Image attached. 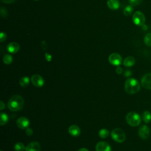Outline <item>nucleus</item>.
<instances>
[{
  "mask_svg": "<svg viewBox=\"0 0 151 151\" xmlns=\"http://www.w3.org/2000/svg\"><path fill=\"white\" fill-rule=\"evenodd\" d=\"M6 38V35L5 32H1V34H0V41L2 42L3 41H4Z\"/></svg>",
  "mask_w": 151,
  "mask_h": 151,
  "instance_id": "a878e982",
  "label": "nucleus"
},
{
  "mask_svg": "<svg viewBox=\"0 0 151 151\" xmlns=\"http://www.w3.org/2000/svg\"><path fill=\"white\" fill-rule=\"evenodd\" d=\"M1 105H0V109L1 110H2L4 108H5V104L4 103V102L2 101H1V104H0Z\"/></svg>",
  "mask_w": 151,
  "mask_h": 151,
  "instance_id": "473e14b6",
  "label": "nucleus"
},
{
  "mask_svg": "<svg viewBox=\"0 0 151 151\" xmlns=\"http://www.w3.org/2000/svg\"><path fill=\"white\" fill-rule=\"evenodd\" d=\"M142 2V0H129V3L132 6H137Z\"/></svg>",
  "mask_w": 151,
  "mask_h": 151,
  "instance_id": "393cba45",
  "label": "nucleus"
},
{
  "mask_svg": "<svg viewBox=\"0 0 151 151\" xmlns=\"http://www.w3.org/2000/svg\"><path fill=\"white\" fill-rule=\"evenodd\" d=\"M15 1L16 0H1L2 2H3L4 3H5V4H11V3L15 2Z\"/></svg>",
  "mask_w": 151,
  "mask_h": 151,
  "instance_id": "7c9ffc66",
  "label": "nucleus"
},
{
  "mask_svg": "<svg viewBox=\"0 0 151 151\" xmlns=\"http://www.w3.org/2000/svg\"><path fill=\"white\" fill-rule=\"evenodd\" d=\"M78 151H88V149H87L84 148V147H83V148L80 149Z\"/></svg>",
  "mask_w": 151,
  "mask_h": 151,
  "instance_id": "c9c22d12",
  "label": "nucleus"
},
{
  "mask_svg": "<svg viewBox=\"0 0 151 151\" xmlns=\"http://www.w3.org/2000/svg\"><path fill=\"white\" fill-rule=\"evenodd\" d=\"M150 129L146 125L141 126L138 131V134L140 137L143 140L147 139L150 136Z\"/></svg>",
  "mask_w": 151,
  "mask_h": 151,
  "instance_id": "0eeeda50",
  "label": "nucleus"
},
{
  "mask_svg": "<svg viewBox=\"0 0 151 151\" xmlns=\"http://www.w3.org/2000/svg\"><path fill=\"white\" fill-rule=\"evenodd\" d=\"M1 16L3 17H5L7 15V12L4 8H1Z\"/></svg>",
  "mask_w": 151,
  "mask_h": 151,
  "instance_id": "bb28decb",
  "label": "nucleus"
},
{
  "mask_svg": "<svg viewBox=\"0 0 151 151\" xmlns=\"http://www.w3.org/2000/svg\"><path fill=\"white\" fill-rule=\"evenodd\" d=\"M40 145L37 142H31L25 147V151H40Z\"/></svg>",
  "mask_w": 151,
  "mask_h": 151,
  "instance_id": "f8f14e48",
  "label": "nucleus"
},
{
  "mask_svg": "<svg viewBox=\"0 0 151 151\" xmlns=\"http://www.w3.org/2000/svg\"><path fill=\"white\" fill-rule=\"evenodd\" d=\"M142 120L146 123H148L151 120V113L149 111H145L142 114Z\"/></svg>",
  "mask_w": 151,
  "mask_h": 151,
  "instance_id": "a211bd4d",
  "label": "nucleus"
},
{
  "mask_svg": "<svg viewBox=\"0 0 151 151\" xmlns=\"http://www.w3.org/2000/svg\"><path fill=\"white\" fill-rule=\"evenodd\" d=\"M17 125L19 129H25L28 127L29 125V121L25 117H21L17 120Z\"/></svg>",
  "mask_w": 151,
  "mask_h": 151,
  "instance_id": "9d476101",
  "label": "nucleus"
},
{
  "mask_svg": "<svg viewBox=\"0 0 151 151\" xmlns=\"http://www.w3.org/2000/svg\"><path fill=\"white\" fill-rule=\"evenodd\" d=\"M24 100L19 95H14L11 97L8 103V107L11 111H18L22 109Z\"/></svg>",
  "mask_w": 151,
  "mask_h": 151,
  "instance_id": "f257e3e1",
  "label": "nucleus"
},
{
  "mask_svg": "<svg viewBox=\"0 0 151 151\" xmlns=\"http://www.w3.org/2000/svg\"><path fill=\"white\" fill-rule=\"evenodd\" d=\"M109 135V131L106 129H101L99 132V136L102 138H107Z\"/></svg>",
  "mask_w": 151,
  "mask_h": 151,
  "instance_id": "aec40b11",
  "label": "nucleus"
},
{
  "mask_svg": "<svg viewBox=\"0 0 151 151\" xmlns=\"http://www.w3.org/2000/svg\"><path fill=\"white\" fill-rule=\"evenodd\" d=\"M116 72L117 74H119L122 73V72H123V69H122V68H121L120 67H117L116 68Z\"/></svg>",
  "mask_w": 151,
  "mask_h": 151,
  "instance_id": "c756f323",
  "label": "nucleus"
},
{
  "mask_svg": "<svg viewBox=\"0 0 151 151\" xmlns=\"http://www.w3.org/2000/svg\"><path fill=\"white\" fill-rule=\"evenodd\" d=\"M32 84L37 87H41L44 84V78L38 74H34L31 78Z\"/></svg>",
  "mask_w": 151,
  "mask_h": 151,
  "instance_id": "6e6552de",
  "label": "nucleus"
},
{
  "mask_svg": "<svg viewBox=\"0 0 151 151\" xmlns=\"http://www.w3.org/2000/svg\"><path fill=\"white\" fill-rule=\"evenodd\" d=\"M142 27V29H143V30H147V26L146 25L144 24V25H143Z\"/></svg>",
  "mask_w": 151,
  "mask_h": 151,
  "instance_id": "f704fd0d",
  "label": "nucleus"
},
{
  "mask_svg": "<svg viewBox=\"0 0 151 151\" xmlns=\"http://www.w3.org/2000/svg\"><path fill=\"white\" fill-rule=\"evenodd\" d=\"M131 71L130 70H126L125 72H124V75L126 76V77H129L131 75Z\"/></svg>",
  "mask_w": 151,
  "mask_h": 151,
  "instance_id": "2f4dec72",
  "label": "nucleus"
},
{
  "mask_svg": "<svg viewBox=\"0 0 151 151\" xmlns=\"http://www.w3.org/2000/svg\"><path fill=\"white\" fill-rule=\"evenodd\" d=\"M8 120V117L7 114L5 113H1V119H0V124L1 126L4 125L6 123Z\"/></svg>",
  "mask_w": 151,
  "mask_h": 151,
  "instance_id": "412c9836",
  "label": "nucleus"
},
{
  "mask_svg": "<svg viewBox=\"0 0 151 151\" xmlns=\"http://www.w3.org/2000/svg\"><path fill=\"white\" fill-rule=\"evenodd\" d=\"M140 88V86L139 81L133 78H129L125 81L124 90L129 94H132L137 93Z\"/></svg>",
  "mask_w": 151,
  "mask_h": 151,
  "instance_id": "f03ea898",
  "label": "nucleus"
},
{
  "mask_svg": "<svg viewBox=\"0 0 151 151\" xmlns=\"http://www.w3.org/2000/svg\"><path fill=\"white\" fill-rule=\"evenodd\" d=\"M133 23L137 26H142L145 22V17L143 12L139 11H136L132 17Z\"/></svg>",
  "mask_w": 151,
  "mask_h": 151,
  "instance_id": "39448f33",
  "label": "nucleus"
},
{
  "mask_svg": "<svg viewBox=\"0 0 151 151\" xmlns=\"http://www.w3.org/2000/svg\"><path fill=\"white\" fill-rule=\"evenodd\" d=\"M111 136L114 141L119 143H122L126 139V135L124 131L120 128L113 129L111 132Z\"/></svg>",
  "mask_w": 151,
  "mask_h": 151,
  "instance_id": "20e7f679",
  "label": "nucleus"
},
{
  "mask_svg": "<svg viewBox=\"0 0 151 151\" xmlns=\"http://www.w3.org/2000/svg\"><path fill=\"white\" fill-rule=\"evenodd\" d=\"M34 1H38V0H34Z\"/></svg>",
  "mask_w": 151,
  "mask_h": 151,
  "instance_id": "e433bc0d",
  "label": "nucleus"
},
{
  "mask_svg": "<svg viewBox=\"0 0 151 151\" xmlns=\"http://www.w3.org/2000/svg\"><path fill=\"white\" fill-rule=\"evenodd\" d=\"M25 133H26L27 136H31L32 134V133H33V131H32V130L31 128L28 127V128L26 129Z\"/></svg>",
  "mask_w": 151,
  "mask_h": 151,
  "instance_id": "cd10ccee",
  "label": "nucleus"
},
{
  "mask_svg": "<svg viewBox=\"0 0 151 151\" xmlns=\"http://www.w3.org/2000/svg\"><path fill=\"white\" fill-rule=\"evenodd\" d=\"M25 147H25L24 145L21 142L16 143L14 145V149L16 151H24L25 150Z\"/></svg>",
  "mask_w": 151,
  "mask_h": 151,
  "instance_id": "4be33fe9",
  "label": "nucleus"
},
{
  "mask_svg": "<svg viewBox=\"0 0 151 151\" xmlns=\"http://www.w3.org/2000/svg\"><path fill=\"white\" fill-rule=\"evenodd\" d=\"M12 57L9 54H6L3 57V62L5 64H10L12 62Z\"/></svg>",
  "mask_w": 151,
  "mask_h": 151,
  "instance_id": "5701e85b",
  "label": "nucleus"
},
{
  "mask_svg": "<svg viewBox=\"0 0 151 151\" xmlns=\"http://www.w3.org/2000/svg\"><path fill=\"white\" fill-rule=\"evenodd\" d=\"M126 120L129 125L132 127H136L139 125L141 122V118L139 114L134 111L128 113L126 116Z\"/></svg>",
  "mask_w": 151,
  "mask_h": 151,
  "instance_id": "7ed1b4c3",
  "label": "nucleus"
},
{
  "mask_svg": "<svg viewBox=\"0 0 151 151\" xmlns=\"http://www.w3.org/2000/svg\"><path fill=\"white\" fill-rule=\"evenodd\" d=\"M109 61L111 65L119 66L122 64V58L118 53H112L109 57Z\"/></svg>",
  "mask_w": 151,
  "mask_h": 151,
  "instance_id": "423d86ee",
  "label": "nucleus"
},
{
  "mask_svg": "<svg viewBox=\"0 0 151 151\" xmlns=\"http://www.w3.org/2000/svg\"><path fill=\"white\" fill-rule=\"evenodd\" d=\"M141 84L145 88L151 90V73H147L142 77Z\"/></svg>",
  "mask_w": 151,
  "mask_h": 151,
  "instance_id": "1a4fd4ad",
  "label": "nucleus"
},
{
  "mask_svg": "<svg viewBox=\"0 0 151 151\" xmlns=\"http://www.w3.org/2000/svg\"><path fill=\"white\" fill-rule=\"evenodd\" d=\"M29 83V78L27 76L22 77L19 80V84L22 87H26Z\"/></svg>",
  "mask_w": 151,
  "mask_h": 151,
  "instance_id": "f3484780",
  "label": "nucleus"
},
{
  "mask_svg": "<svg viewBox=\"0 0 151 151\" xmlns=\"http://www.w3.org/2000/svg\"><path fill=\"white\" fill-rule=\"evenodd\" d=\"M107 5L109 8L111 10H117L120 6V3L118 0H107Z\"/></svg>",
  "mask_w": 151,
  "mask_h": 151,
  "instance_id": "2eb2a0df",
  "label": "nucleus"
},
{
  "mask_svg": "<svg viewBox=\"0 0 151 151\" xmlns=\"http://www.w3.org/2000/svg\"><path fill=\"white\" fill-rule=\"evenodd\" d=\"M96 151H111V147L106 142H99L96 146Z\"/></svg>",
  "mask_w": 151,
  "mask_h": 151,
  "instance_id": "9b49d317",
  "label": "nucleus"
},
{
  "mask_svg": "<svg viewBox=\"0 0 151 151\" xmlns=\"http://www.w3.org/2000/svg\"><path fill=\"white\" fill-rule=\"evenodd\" d=\"M145 44L148 46L151 47V32L147 34L144 38Z\"/></svg>",
  "mask_w": 151,
  "mask_h": 151,
  "instance_id": "b1692460",
  "label": "nucleus"
},
{
  "mask_svg": "<svg viewBox=\"0 0 151 151\" xmlns=\"http://www.w3.org/2000/svg\"><path fill=\"white\" fill-rule=\"evenodd\" d=\"M47 45L45 42V41H42V48L44 50H45V49L47 48Z\"/></svg>",
  "mask_w": 151,
  "mask_h": 151,
  "instance_id": "72a5a7b5",
  "label": "nucleus"
},
{
  "mask_svg": "<svg viewBox=\"0 0 151 151\" xmlns=\"http://www.w3.org/2000/svg\"><path fill=\"white\" fill-rule=\"evenodd\" d=\"M135 63V59L132 56H129L126 57L123 61V65L125 67H130L133 66Z\"/></svg>",
  "mask_w": 151,
  "mask_h": 151,
  "instance_id": "dca6fc26",
  "label": "nucleus"
},
{
  "mask_svg": "<svg viewBox=\"0 0 151 151\" xmlns=\"http://www.w3.org/2000/svg\"><path fill=\"white\" fill-rule=\"evenodd\" d=\"M68 133L70 135L76 137L80 135V129L77 125L73 124L70 126L68 128Z\"/></svg>",
  "mask_w": 151,
  "mask_h": 151,
  "instance_id": "4468645a",
  "label": "nucleus"
},
{
  "mask_svg": "<svg viewBox=\"0 0 151 151\" xmlns=\"http://www.w3.org/2000/svg\"><path fill=\"white\" fill-rule=\"evenodd\" d=\"M133 12V6L129 5L125 7L123 10V14L125 16H130Z\"/></svg>",
  "mask_w": 151,
  "mask_h": 151,
  "instance_id": "6ab92c4d",
  "label": "nucleus"
},
{
  "mask_svg": "<svg viewBox=\"0 0 151 151\" xmlns=\"http://www.w3.org/2000/svg\"><path fill=\"white\" fill-rule=\"evenodd\" d=\"M7 50L10 53H17L19 50V45L16 42H11L7 45Z\"/></svg>",
  "mask_w": 151,
  "mask_h": 151,
  "instance_id": "ddd939ff",
  "label": "nucleus"
},
{
  "mask_svg": "<svg viewBox=\"0 0 151 151\" xmlns=\"http://www.w3.org/2000/svg\"><path fill=\"white\" fill-rule=\"evenodd\" d=\"M1 151H2V150H1Z\"/></svg>",
  "mask_w": 151,
  "mask_h": 151,
  "instance_id": "4c0bfd02",
  "label": "nucleus"
},
{
  "mask_svg": "<svg viewBox=\"0 0 151 151\" xmlns=\"http://www.w3.org/2000/svg\"><path fill=\"white\" fill-rule=\"evenodd\" d=\"M45 59L47 61H50L52 59V56L51 55V54H50L49 53H45Z\"/></svg>",
  "mask_w": 151,
  "mask_h": 151,
  "instance_id": "c85d7f7f",
  "label": "nucleus"
}]
</instances>
